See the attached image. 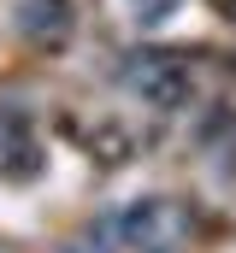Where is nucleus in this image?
Returning <instances> with one entry per match:
<instances>
[{
    "mask_svg": "<svg viewBox=\"0 0 236 253\" xmlns=\"http://www.w3.org/2000/svg\"><path fill=\"white\" fill-rule=\"evenodd\" d=\"M24 30H30L36 42H42V36L59 42V36H65V0H30V6H24Z\"/></svg>",
    "mask_w": 236,
    "mask_h": 253,
    "instance_id": "nucleus-2",
    "label": "nucleus"
},
{
    "mask_svg": "<svg viewBox=\"0 0 236 253\" xmlns=\"http://www.w3.org/2000/svg\"><path fill=\"white\" fill-rule=\"evenodd\" d=\"M130 65H142V71H130V88H136L142 100H154V106H177V100L189 94V77H183V65H177V59L148 53V59H130Z\"/></svg>",
    "mask_w": 236,
    "mask_h": 253,
    "instance_id": "nucleus-1",
    "label": "nucleus"
},
{
    "mask_svg": "<svg viewBox=\"0 0 236 253\" xmlns=\"http://www.w3.org/2000/svg\"><path fill=\"white\" fill-rule=\"evenodd\" d=\"M71 253H83V248H71Z\"/></svg>",
    "mask_w": 236,
    "mask_h": 253,
    "instance_id": "nucleus-3",
    "label": "nucleus"
}]
</instances>
